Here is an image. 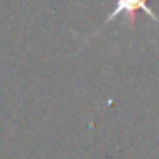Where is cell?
Here are the masks:
<instances>
[{"mask_svg": "<svg viewBox=\"0 0 159 159\" xmlns=\"http://www.w3.org/2000/svg\"><path fill=\"white\" fill-rule=\"evenodd\" d=\"M137 9H140V11H144L145 14H149V17L152 19V21L159 22V19L154 16V12L151 11V9L147 7V4H145V0H116V5H115L113 12H111L110 16H108L106 22L113 21L115 17H116L118 14H132V17H134V12L137 11Z\"/></svg>", "mask_w": 159, "mask_h": 159, "instance_id": "1", "label": "cell"}]
</instances>
